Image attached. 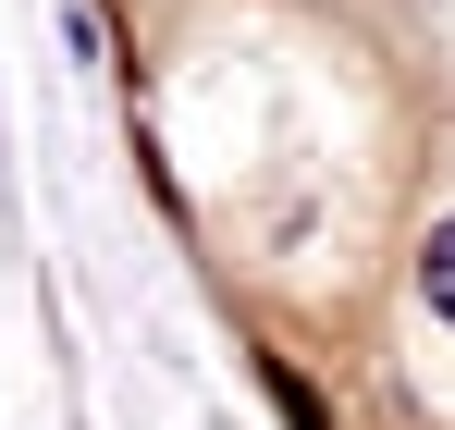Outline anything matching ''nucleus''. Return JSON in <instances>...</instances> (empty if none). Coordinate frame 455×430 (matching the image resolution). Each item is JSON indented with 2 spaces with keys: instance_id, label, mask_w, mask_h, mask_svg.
<instances>
[{
  "instance_id": "obj_1",
  "label": "nucleus",
  "mask_w": 455,
  "mask_h": 430,
  "mask_svg": "<svg viewBox=\"0 0 455 430\" xmlns=\"http://www.w3.org/2000/svg\"><path fill=\"white\" fill-rule=\"evenodd\" d=\"M419 295H431V307H443V320H455V221H443V234H431V246H419Z\"/></svg>"
}]
</instances>
